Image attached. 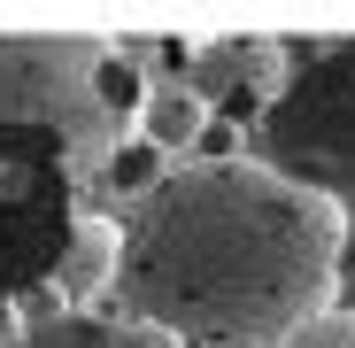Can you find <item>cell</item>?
Listing matches in <instances>:
<instances>
[{
    "label": "cell",
    "mask_w": 355,
    "mask_h": 348,
    "mask_svg": "<svg viewBox=\"0 0 355 348\" xmlns=\"http://www.w3.org/2000/svg\"><path fill=\"white\" fill-rule=\"evenodd\" d=\"M162 163H170V155H155V147L132 132V140L116 147V155L93 170V179H85V186H78V201H85V194H101V201H116V194H124V201H147V194L162 186ZM101 201H93V209H101Z\"/></svg>",
    "instance_id": "obj_9"
},
{
    "label": "cell",
    "mask_w": 355,
    "mask_h": 348,
    "mask_svg": "<svg viewBox=\"0 0 355 348\" xmlns=\"http://www.w3.org/2000/svg\"><path fill=\"white\" fill-rule=\"evenodd\" d=\"M132 39L101 31H0V163L85 186L139 124Z\"/></svg>",
    "instance_id": "obj_2"
},
{
    "label": "cell",
    "mask_w": 355,
    "mask_h": 348,
    "mask_svg": "<svg viewBox=\"0 0 355 348\" xmlns=\"http://www.w3.org/2000/svg\"><path fill=\"white\" fill-rule=\"evenodd\" d=\"M70 217H78V186L70 179L0 163V310L31 302L54 279V256L70 240Z\"/></svg>",
    "instance_id": "obj_4"
},
{
    "label": "cell",
    "mask_w": 355,
    "mask_h": 348,
    "mask_svg": "<svg viewBox=\"0 0 355 348\" xmlns=\"http://www.w3.org/2000/svg\"><path fill=\"white\" fill-rule=\"evenodd\" d=\"M116 263H124V224H116L108 209H93V201H78V217H70V240H62V256H54V295H62V317L70 310H93L108 286H116Z\"/></svg>",
    "instance_id": "obj_6"
},
{
    "label": "cell",
    "mask_w": 355,
    "mask_h": 348,
    "mask_svg": "<svg viewBox=\"0 0 355 348\" xmlns=\"http://www.w3.org/2000/svg\"><path fill=\"white\" fill-rule=\"evenodd\" d=\"M178 70H186V93L216 116H255L270 108L278 78H286V47L263 39V31H224V39H186V54H178Z\"/></svg>",
    "instance_id": "obj_5"
},
{
    "label": "cell",
    "mask_w": 355,
    "mask_h": 348,
    "mask_svg": "<svg viewBox=\"0 0 355 348\" xmlns=\"http://www.w3.org/2000/svg\"><path fill=\"white\" fill-rule=\"evenodd\" d=\"M332 295H347V302H355V209H347V224H340V263H332Z\"/></svg>",
    "instance_id": "obj_11"
},
{
    "label": "cell",
    "mask_w": 355,
    "mask_h": 348,
    "mask_svg": "<svg viewBox=\"0 0 355 348\" xmlns=\"http://www.w3.org/2000/svg\"><path fill=\"white\" fill-rule=\"evenodd\" d=\"M201 132H209V108H201L186 85H178V78H170V85H155V93L139 101V140H147L155 155H178V147H193Z\"/></svg>",
    "instance_id": "obj_8"
},
{
    "label": "cell",
    "mask_w": 355,
    "mask_h": 348,
    "mask_svg": "<svg viewBox=\"0 0 355 348\" xmlns=\"http://www.w3.org/2000/svg\"><path fill=\"white\" fill-rule=\"evenodd\" d=\"M340 224L347 209L286 186L255 155L162 170L124 217V317L178 348H278L332 310Z\"/></svg>",
    "instance_id": "obj_1"
},
{
    "label": "cell",
    "mask_w": 355,
    "mask_h": 348,
    "mask_svg": "<svg viewBox=\"0 0 355 348\" xmlns=\"http://www.w3.org/2000/svg\"><path fill=\"white\" fill-rule=\"evenodd\" d=\"M8 348H178L170 333L139 325V317H108V310H70V317H39L31 333H16Z\"/></svg>",
    "instance_id": "obj_7"
},
{
    "label": "cell",
    "mask_w": 355,
    "mask_h": 348,
    "mask_svg": "<svg viewBox=\"0 0 355 348\" xmlns=\"http://www.w3.org/2000/svg\"><path fill=\"white\" fill-rule=\"evenodd\" d=\"M286 78L255 116V163L286 186L324 194L332 209L355 201V31L347 39H278Z\"/></svg>",
    "instance_id": "obj_3"
},
{
    "label": "cell",
    "mask_w": 355,
    "mask_h": 348,
    "mask_svg": "<svg viewBox=\"0 0 355 348\" xmlns=\"http://www.w3.org/2000/svg\"><path fill=\"white\" fill-rule=\"evenodd\" d=\"M278 348H355V302H332V310H317L302 333H286Z\"/></svg>",
    "instance_id": "obj_10"
},
{
    "label": "cell",
    "mask_w": 355,
    "mask_h": 348,
    "mask_svg": "<svg viewBox=\"0 0 355 348\" xmlns=\"http://www.w3.org/2000/svg\"><path fill=\"white\" fill-rule=\"evenodd\" d=\"M8 340H16V325H8V310H0V348H8Z\"/></svg>",
    "instance_id": "obj_12"
}]
</instances>
